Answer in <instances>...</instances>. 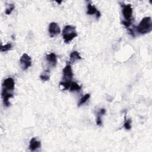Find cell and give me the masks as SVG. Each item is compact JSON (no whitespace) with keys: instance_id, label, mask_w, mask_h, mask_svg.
Segmentation results:
<instances>
[{"instance_id":"obj_1","label":"cell","mask_w":152,"mask_h":152,"mask_svg":"<svg viewBox=\"0 0 152 152\" xmlns=\"http://www.w3.org/2000/svg\"><path fill=\"white\" fill-rule=\"evenodd\" d=\"M137 30L141 35L150 33L152 30V22L150 17H144L136 27Z\"/></svg>"},{"instance_id":"obj_2","label":"cell","mask_w":152,"mask_h":152,"mask_svg":"<svg viewBox=\"0 0 152 152\" xmlns=\"http://www.w3.org/2000/svg\"><path fill=\"white\" fill-rule=\"evenodd\" d=\"M77 36V33L76 32V27L71 25H67L65 26L63 31V37L65 43H69Z\"/></svg>"},{"instance_id":"obj_3","label":"cell","mask_w":152,"mask_h":152,"mask_svg":"<svg viewBox=\"0 0 152 152\" xmlns=\"http://www.w3.org/2000/svg\"><path fill=\"white\" fill-rule=\"evenodd\" d=\"M122 13L124 17L125 21L131 22V18L133 16V9L131 4H124L121 6Z\"/></svg>"},{"instance_id":"obj_4","label":"cell","mask_w":152,"mask_h":152,"mask_svg":"<svg viewBox=\"0 0 152 152\" xmlns=\"http://www.w3.org/2000/svg\"><path fill=\"white\" fill-rule=\"evenodd\" d=\"M63 81H71L73 78V70L70 64H67L63 70Z\"/></svg>"},{"instance_id":"obj_5","label":"cell","mask_w":152,"mask_h":152,"mask_svg":"<svg viewBox=\"0 0 152 152\" xmlns=\"http://www.w3.org/2000/svg\"><path fill=\"white\" fill-rule=\"evenodd\" d=\"M20 63L23 70H27L32 66V59L27 54H24L20 60Z\"/></svg>"},{"instance_id":"obj_6","label":"cell","mask_w":152,"mask_h":152,"mask_svg":"<svg viewBox=\"0 0 152 152\" xmlns=\"http://www.w3.org/2000/svg\"><path fill=\"white\" fill-rule=\"evenodd\" d=\"M48 30L50 36L51 37H54L61 33V29L58 24L55 22H52L50 23Z\"/></svg>"},{"instance_id":"obj_7","label":"cell","mask_w":152,"mask_h":152,"mask_svg":"<svg viewBox=\"0 0 152 152\" xmlns=\"http://www.w3.org/2000/svg\"><path fill=\"white\" fill-rule=\"evenodd\" d=\"M15 82L13 79L9 77L4 80L3 83V89H4L8 91H13L14 89Z\"/></svg>"},{"instance_id":"obj_8","label":"cell","mask_w":152,"mask_h":152,"mask_svg":"<svg viewBox=\"0 0 152 152\" xmlns=\"http://www.w3.org/2000/svg\"><path fill=\"white\" fill-rule=\"evenodd\" d=\"M2 97L3 99V102L4 104V106L6 107H9L10 105V103L9 102L10 98H12L13 97V93H10V91H8L4 89H3L2 90Z\"/></svg>"},{"instance_id":"obj_9","label":"cell","mask_w":152,"mask_h":152,"mask_svg":"<svg viewBox=\"0 0 152 152\" xmlns=\"http://www.w3.org/2000/svg\"><path fill=\"white\" fill-rule=\"evenodd\" d=\"M87 14L89 15L95 14L97 19H99L100 17V13L97 10V9L94 6H93L90 3H89L87 4Z\"/></svg>"},{"instance_id":"obj_10","label":"cell","mask_w":152,"mask_h":152,"mask_svg":"<svg viewBox=\"0 0 152 152\" xmlns=\"http://www.w3.org/2000/svg\"><path fill=\"white\" fill-rule=\"evenodd\" d=\"M46 60L48 63L53 67H55L57 64V58L54 53H50L46 55Z\"/></svg>"},{"instance_id":"obj_11","label":"cell","mask_w":152,"mask_h":152,"mask_svg":"<svg viewBox=\"0 0 152 152\" xmlns=\"http://www.w3.org/2000/svg\"><path fill=\"white\" fill-rule=\"evenodd\" d=\"M40 146H41L40 141L37 140L36 138H32L30 141L29 149L31 151H35L36 149L40 148Z\"/></svg>"},{"instance_id":"obj_12","label":"cell","mask_w":152,"mask_h":152,"mask_svg":"<svg viewBox=\"0 0 152 152\" xmlns=\"http://www.w3.org/2000/svg\"><path fill=\"white\" fill-rule=\"evenodd\" d=\"M106 109L104 108H102L99 110V111L97 114V119H96V124L99 126H101L102 124V117L105 114Z\"/></svg>"},{"instance_id":"obj_13","label":"cell","mask_w":152,"mask_h":152,"mask_svg":"<svg viewBox=\"0 0 152 152\" xmlns=\"http://www.w3.org/2000/svg\"><path fill=\"white\" fill-rule=\"evenodd\" d=\"M81 57L80 55V54L76 51V50H74V51H73L71 54H70V62L71 63H73L76 61L78 60H81Z\"/></svg>"},{"instance_id":"obj_14","label":"cell","mask_w":152,"mask_h":152,"mask_svg":"<svg viewBox=\"0 0 152 152\" xmlns=\"http://www.w3.org/2000/svg\"><path fill=\"white\" fill-rule=\"evenodd\" d=\"M71 91H79L81 89V87L76 82L72 81L70 87Z\"/></svg>"},{"instance_id":"obj_15","label":"cell","mask_w":152,"mask_h":152,"mask_svg":"<svg viewBox=\"0 0 152 152\" xmlns=\"http://www.w3.org/2000/svg\"><path fill=\"white\" fill-rule=\"evenodd\" d=\"M90 94H85L82 98L80 99V100H79V102L78 103V106L80 107L83 104H84V103H86L87 101L90 99Z\"/></svg>"},{"instance_id":"obj_16","label":"cell","mask_w":152,"mask_h":152,"mask_svg":"<svg viewBox=\"0 0 152 152\" xmlns=\"http://www.w3.org/2000/svg\"><path fill=\"white\" fill-rule=\"evenodd\" d=\"M40 79L43 81H48L50 79V75H49V70H46L44 71L40 76Z\"/></svg>"},{"instance_id":"obj_17","label":"cell","mask_w":152,"mask_h":152,"mask_svg":"<svg viewBox=\"0 0 152 152\" xmlns=\"http://www.w3.org/2000/svg\"><path fill=\"white\" fill-rule=\"evenodd\" d=\"M12 48V44L11 43H7L5 45H2L1 47V52H6L8 51Z\"/></svg>"},{"instance_id":"obj_18","label":"cell","mask_w":152,"mask_h":152,"mask_svg":"<svg viewBox=\"0 0 152 152\" xmlns=\"http://www.w3.org/2000/svg\"><path fill=\"white\" fill-rule=\"evenodd\" d=\"M15 9V6L13 4H9L7 7V8H6V14H7V15H10L11 13H12V12L13 11V10Z\"/></svg>"},{"instance_id":"obj_19","label":"cell","mask_w":152,"mask_h":152,"mask_svg":"<svg viewBox=\"0 0 152 152\" xmlns=\"http://www.w3.org/2000/svg\"><path fill=\"white\" fill-rule=\"evenodd\" d=\"M72 81H61L60 84V85L61 86H63L64 87V89L65 90H68L70 89V86H71V83Z\"/></svg>"},{"instance_id":"obj_20","label":"cell","mask_w":152,"mask_h":152,"mask_svg":"<svg viewBox=\"0 0 152 152\" xmlns=\"http://www.w3.org/2000/svg\"><path fill=\"white\" fill-rule=\"evenodd\" d=\"M124 126L126 130H130L131 128V119L125 120Z\"/></svg>"},{"instance_id":"obj_21","label":"cell","mask_w":152,"mask_h":152,"mask_svg":"<svg viewBox=\"0 0 152 152\" xmlns=\"http://www.w3.org/2000/svg\"><path fill=\"white\" fill-rule=\"evenodd\" d=\"M122 24H123L124 26H125V27H130V26L131 25V22H127V21H124V22H122Z\"/></svg>"},{"instance_id":"obj_22","label":"cell","mask_w":152,"mask_h":152,"mask_svg":"<svg viewBox=\"0 0 152 152\" xmlns=\"http://www.w3.org/2000/svg\"><path fill=\"white\" fill-rule=\"evenodd\" d=\"M57 2L58 3H59V4H60L61 3H62V1H57Z\"/></svg>"}]
</instances>
